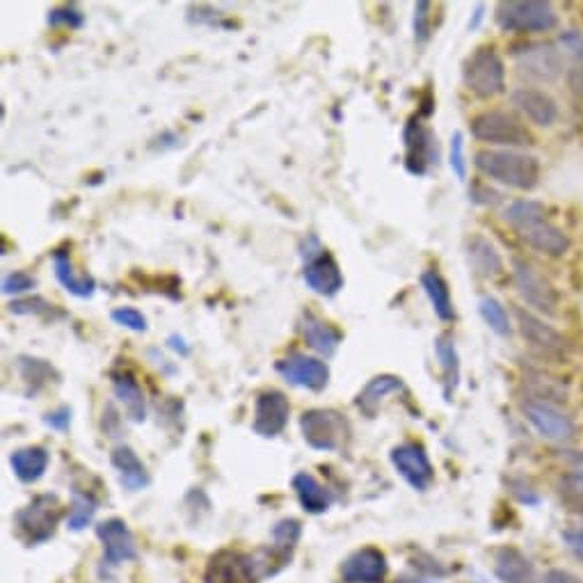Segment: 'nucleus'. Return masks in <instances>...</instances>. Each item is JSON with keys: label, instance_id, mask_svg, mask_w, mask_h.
<instances>
[{"label": "nucleus", "instance_id": "nucleus-15", "mask_svg": "<svg viewBox=\"0 0 583 583\" xmlns=\"http://www.w3.org/2000/svg\"><path fill=\"white\" fill-rule=\"evenodd\" d=\"M391 465L417 492H426L435 481L433 462H430L426 449L417 442H407L391 449Z\"/></svg>", "mask_w": 583, "mask_h": 583}, {"label": "nucleus", "instance_id": "nucleus-45", "mask_svg": "<svg viewBox=\"0 0 583 583\" xmlns=\"http://www.w3.org/2000/svg\"><path fill=\"white\" fill-rule=\"evenodd\" d=\"M558 44H561V49L570 53L572 58L581 60V65H583V33L581 30H563V33L558 35Z\"/></svg>", "mask_w": 583, "mask_h": 583}, {"label": "nucleus", "instance_id": "nucleus-42", "mask_svg": "<svg viewBox=\"0 0 583 583\" xmlns=\"http://www.w3.org/2000/svg\"><path fill=\"white\" fill-rule=\"evenodd\" d=\"M10 311L17 316H44L51 314L53 305L49 300L39 298V295H33V298H17L10 302Z\"/></svg>", "mask_w": 583, "mask_h": 583}, {"label": "nucleus", "instance_id": "nucleus-5", "mask_svg": "<svg viewBox=\"0 0 583 583\" xmlns=\"http://www.w3.org/2000/svg\"><path fill=\"white\" fill-rule=\"evenodd\" d=\"M515 318L519 334L529 343V348L535 355L554 364L567 362V357H570V343H567V339L554 325H549L545 318H540L538 314H533V311L524 307L515 309Z\"/></svg>", "mask_w": 583, "mask_h": 583}, {"label": "nucleus", "instance_id": "nucleus-26", "mask_svg": "<svg viewBox=\"0 0 583 583\" xmlns=\"http://www.w3.org/2000/svg\"><path fill=\"white\" fill-rule=\"evenodd\" d=\"M110 462H113V467L119 474V481H122L126 490L140 492L151 483L145 462L138 458V453H135L131 446L124 444L115 446L113 453H110Z\"/></svg>", "mask_w": 583, "mask_h": 583}, {"label": "nucleus", "instance_id": "nucleus-22", "mask_svg": "<svg viewBox=\"0 0 583 583\" xmlns=\"http://www.w3.org/2000/svg\"><path fill=\"white\" fill-rule=\"evenodd\" d=\"M519 238H522V241L529 245L531 250L545 254V257H551V259L565 257V254L570 252V247H572L570 236H567L561 227L551 225L549 220L540 222V225H535V227L519 231Z\"/></svg>", "mask_w": 583, "mask_h": 583}, {"label": "nucleus", "instance_id": "nucleus-14", "mask_svg": "<svg viewBox=\"0 0 583 583\" xmlns=\"http://www.w3.org/2000/svg\"><path fill=\"white\" fill-rule=\"evenodd\" d=\"M405 140V167L410 174L423 177L428 167L437 165L439 161V147L437 135L421 124V119H410L403 133Z\"/></svg>", "mask_w": 583, "mask_h": 583}, {"label": "nucleus", "instance_id": "nucleus-52", "mask_svg": "<svg viewBox=\"0 0 583 583\" xmlns=\"http://www.w3.org/2000/svg\"><path fill=\"white\" fill-rule=\"evenodd\" d=\"M565 458L577 465V469H583V451H565Z\"/></svg>", "mask_w": 583, "mask_h": 583}, {"label": "nucleus", "instance_id": "nucleus-40", "mask_svg": "<svg viewBox=\"0 0 583 583\" xmlns=\"http://www.w3.org/2000/svg\"><path fill=\"white\" fill-rule=\"evenodd\" d=\"M49 26H65V28H71V30H78V28H83V23H85V14L78 10L76 5H60V7H55V10L49 12Z\"/></svg>", "mask_w": 583, "mask_h": 583}, {"label": "nucleus", "instance_id": "nucleus-49", "mask_svg": "<svg viewBox=\"0 0 583 583\" xmlns=\"http://www.w3.org/2000/svg\"><path fill=\"white\" fill-rule=\"evenodd\" d=\"M567 87H570L572 97L583 103V65H577L567 71Z\"/></svg>", "mask_w": 583, "mask_h": 583}, {"label": "nucleus", "instance_id": "nucleus-1", "mask_svg": "<svg viewBox=\"0 0 583 583\" xmlns=\"http://www.w3.org/2000/svg\"><path fill=\"white\" fill-rule=\"evenodd\" d=\"M474 163L483 177L506 188L533 190L540 181L538 158L515 149H481Z\"/></svg>", "mask_w": 583, "mask_h": 583}, {"label": "nucleus", "instance_id": "nucleus-32", "mask_svg": "<svg viewBox=\"0 0 583 583\" xmlns=\"http://www.w3.org/2000/svg\"><path fill=\"white\" fill-rule=\"evenodd\" d=\"M435 355L439 359V366H442L444 375V396L446 401H451V396L460 385V355L458 348H455L453 334L449 332L439 334L435 339Z\"/></svg>", "mask_w": 583, "mask_h": 583}, {"label": "nucleus", "instance_id": "nucleus-25", "mask_svg": "<svg viewBox=\"0 0 583 583\" xmlns=\"http://www.w3.org/2000/svg\"><path fill=\"white\" fill-rule=\"evenodd\" d=\"M467 259L471 270L483 279H497L503 273V259L499 250L483 234H474L467 241Z\"/></svg>", "mask_w": 583, "mask_h": 583}, {"label": "nucleus", "instance_id": "nucleus-33", "mask_svg": "<svg viewBox=\"0 0 583 583\" xmlns=\"http://www.w3.org/2000/svg\"><path fill=\"white\" fill-rule=\"evenodd\" d=\"M503 220L519 234V231L545 222L547 206L538 202V199H515V202H510L506 206V211H503Z\"/></svg>", "mask_w": 583, "mask_h": 583}, {"label": "nucleus", "instance_id": "nucleus-3", "mask_svg": "<svg viewBox=\"0 0 583 583\" xmlns=\"http://www.w3.org/2000/svg\"><path fill=\"white\" fill-rule=\"evenodd\" d=\"M469 129L478 142L492 147L517 151L533 145V135L526 131V126L515 115L503 113V110H485V113L476 115L471 119Z\"/></svg>", "mask_w": 583, "mask_h": 583}, {"label": "nucleus", "instance_id": "nucleus-6", "mask_svg": "<svg viewBox=\"0 0 583 583\" xmlns=\"http://www.w3.org/2000/svg\"><path fill=\"white\" fill-rule=\"evenodd\" d=\"M62 517V506L55 494H42L30 506L21 508L14 515V526H17L19 538H23L28 545H39L46 542L55 533Z\"/></svg>", "mask_w": 583, "mask_h": 583}, {"label": "nucleus", "instance_id": "nucleus-20", "mask_svg": "<svg viewBox=\"0 0 583 583\" xmlns=\"http://www.w3.org/2000/svg\"><path fill=\"white\" fill-rule=\"evenodd\" d=\"M302 279H305L307 289L316 295H323V298H334L343 289V273L339 263L327 250L305 263Z\"/></svg>", "mask_w": 583, "mask_h": 583}, {"label": "nucleus", "instance_id": "nucleus-29", "mask_svg": "<svg viewBox=\"0 0 583 583\" xmlns=\"http://www.w3.org/2000/svg\"><path fill=\"white\" fill-rule=\"evenodd\" d=\"M53 270H55V277H58V282L65 286V291L76 295V298L87 300V298H92L94 291H97V279L87 273L78 275L67 250L53 252Z\"/></svg>", "mask_w": 583, "mask_h": 583}, {"label": "nucleus", "instance_id": "nucleus-50", "mask_svg": "<svg viewBox=\"0 0 583 583\" xmlns=\"http://www.w3.org/2000/svg\"><path fill=\"white\" fill-rule=\"evenodd\" d=\"M542 583H581V579L567 570H549Z\"/></svg>", "mask_w": 583, "mask_h": 583}, {"label": "nucleus", "instance_id": "nucleus-44", "mask_svg": "<svg viewBox=\"0 0 583 583\" xmlns=\"http://www.w3.org/2000/svg\"><path fill=\"white\" fill-rule=\"evenodd\" d=\"M37 279L33 275L23 273V270H14V273L3 277V293L5 295H23L35 291Z\"/></svg>", "mask_w": 583, "mask_h": 583}, {"label": "nucleus", "instance_id": "nucleus-27", "mask_svg": "<svg viewBox=\"0 0 583 583\" xmlns=\"http://www.w3.org/2000/svg\"><path fill=\"white\" fill-rule=\"evenodd\" d=\"M398 391H403V380L398 378V375H391V373L375 375V378L366 382L364 389L359 391L355 405L359 407V412L366 414V417L375 419L378 417L380 403L385 401L389 394H398Z\"/></svg>", "mask_w": 583, "mask_h": 583}, {"label": "nucleus", "instance_id": "nucleus-34", "mask_svg": "<svg viewBox=\"0 0 583 583\" xmlns=\"http://www.w3.org/2000/svg\"><path fill=\"white\" fill-rule=\"evenodd\" d=\"M524 387L531 391V401H542L549 405L563 403L567 398V387L558 378L542 371H526L524 375Z\"/></svg>", "mask_w": 583, "mask_h": 583}, {"label": "nucleus", "instance_id": "nucleus-47", "mask_svg": "<svg viewBox=\"0 0 583 583\" xmlns=\"http://www.w3.org/2000/svg\"><path fill=\"white\" fill-rule=\"evenodd\" d=\"M44 423L53 430H67L71 426V407L62 405V407H58V410L49 412L44 417Z\"/></svg>", "mask_w": 583, "mask_h": 583}, {"label": "nucleus", "instance_id": "nucleus-35", "mask_svg": "<svg viewBox=\"0 0 583 583\" xmlns=\"http://www.w3.org/2000/svg\"><path fill=\"white\" fill-rule=\"evenodd\" d=\"M17 366H19V373L23 382L28 385V396H35L39 389H44L49 382L55 378L58 380L60 375L58 371L53 369V366L46 362V359H39V357H28V355H21L17 359Z\"/></svg>", "mask_w": 583, "mask_h": 583}, {"label": "nucleus", "instance_id": "nucleus-17", "mask_svg": "<svg viewBox=\"0 0 583 583\" xmlns=\"http://www.w3.org/2000/svg\"><path fill=\"white\" fill-rule=\"evenodd\" d=\"M97 535L103 545V558L108 565H122L138 558V545L124 519H106L97 526Z\"/></svg>", "mask_w": 583, "mask_h": 583}, {"label": "nucleus", "instance_id": "nucleus-18", "mask_svg": "<svg viewBox=\"0 0 583 583\" xmlns=\"http://www.w3.org/2000/svg\"><path fill=\"white\" fill-rule=\"evenodd\" d=\"M510 101H513V106L529 119L531 124L542 126V129H549V126L556 124L558 103L545 90H538V87H517V90L510 94Z\"/></svg>", "mask_w": 583, "mask_h": 583}, {"label": "nucleus", "instance_id": "nucleus-30", "mask_svg": "<svg viewBox=\"0 0 583 583\" xmlns=\"http://www.w3.org/2000/svg\"><path fill=\"white\" fill-rule=\"evenodd\" d=\"M49 462L51 455L42 446H26V449L14 451L10 458L14 476L21 483H37L46 474V469H49Z\"/></svg>", "mask_w": 583, "mask_h": 583}, {"label": "nucleus", "instance_id": "nucleus-48", "mask_svg": "<svg viewBox=\"0 0 583 583\" xmlns=\"http://www.w3.org/2000/svg\"><path fill=\"white\" fill-rule=\"evenodd\" d=\"M469 197H471V202H474V204H497L501 199L499 193H494V190L485 188L483 183H474V188L469 190Z\"/></svg>", "mask_w": 583, "mask_h": 583}, {"label": "nucleus", "instance_id": "nucleus-16", "mask_svg": "<svg viewBox=\"0 0 583 583\" xmlns=\"http://www.w3.org/2000/svg\"><path fill=\"white\" fill-rule=\"evenodd\" d=\"M302 535V524L298 519L286 517L279 519L273 529V547L257 558L261 577H273L279 570H284L289 565L295 547H298Z\"/></svg>", "mask_w": 583, "mask_h": 583}, {"label": "nucleus", "instance_id": "nucleus-21", "mask_svg": "<svg viewBox=\"0 0 583 583\" xmlns=\"http://www.w3.org/2000/svg\"><path fill=\"white\" fill-rule=\"evenodd\" d=\"M300 334L311 350H316L321 357H332L343 343V334L339 327L323 321L314 311H302L300 316Z\"/></svg>", "mask_w": 583, "mask_h": 583}, {"label": "nucleus", "instance_id": "nucleus-38", "mask_svg": "<svg viewBox=\"0 0 583 583\" xmlns=\"http://www.w3.org/2000/svg\"><path fill=\"white\" fill-rule=\"evenodd\" d=\"M558 487H561L567 506L583 513V469L567 471V474L561 476V481H558Z\"/></svg>", "mask_w": 583, "mask_h": 583}, {"label": "nucleus", "instance_id": "nucleus-9", "mask_svg": "<svg viewBox=\"0 0 583 583\" xmlns=\"http://www.w3.org/2000/svg\"><path fill=\"white\" fill-rule=\"evenodd\" d=\"M522 414L526 417V421L538 430V435L549 439V442L565 444L577 437V423H574L570 414L558 410L556 405L526 398V401L522 403Z\"/></svg>", "mask_w": 583, "mask_h": 583}, {"label": "nucleus", "instance_id": "nucleus-43", "mask_svg": "<svg viewBox=\"0 0 583 583\" xmlns=\"http://www.w3.org/2000/svg\"><path fill=\"white\" fill-rule=\"evenodd\" d=\"M110 318L131 332H147V318L135 307H117L110 311Z\"/></svg>", "mask_w": 583, "mask_h": 583}, {"label": "nucleus", "instance_id": "nucleus-19", "mask_svg": "<svg viewBox=\"0 0 583 583\" xmlns=\"http://www.w3.org/2000/svg\"><path fill=\"white\" fill-rule=\"evenodd\" d=\"M341 577L346 583H382L387 577V558L375 547L359 549L343 561Z\"/></svg>", "mask_w": 583, "mask_h": 583}, {"label": "nucleus", "instance_id": "nucleus-10", "mask_svg": "<svg viewBox=\"0 0 583 583\" xmlns=\"http://www.w3.org/2000/svg\"><path fill=\"white\" fill-rule=\"evenodd\" d=\"M261 572L257 556H247L234 549H222L209 558L204 583H259Z\"/></svg>", "mask_w": 583, "mask_h": 583}, {"label": "nucleus", "instance_id": "nucleus-7", "mask_svg": "<svg viewBox=\"0 0 583 583\" xmlns=\"http://www.w3.org/2000/svg\"><path fill=\"white\" fill-rule=\"evenodd\" d=\"M513 279L517 293L522 295L526 305L542 316H556L561 307V295L554 289L549 279L542 277L529 261L513 259Z\"/></svg>", "mask_w": 583, "mask_h": 583}, {"label": "nucleus", "instance_id": "nucleus-24", "mask_svg": "<svg viewBox=\"0 0 583 583\" xmlns=\"http://www.w3.org/2000/svg\"><path fill=\"white\" fill-rule=\"evenodd\" d=\"M110 380H113V391H115L117 401L124 405L129 419L133 423L145 421L147 419L145 391H142L140 382L135 380V375L129 371H113L110 373Z\"/></svg>", "mask_w": 583, "mask_h": 583}, {"label": "nucleus", "instance_id": "nucleus-13", "mask_svg": "<svg viewBox=\"0 0 583 583\" xmlns=\"http://www.w3.org/2000/svg\"><path fill=\"white\" fill-rule=\"evenodd\" d=\"M277 373L293 387L307 389V391H323L330 382V366L323 359L309 357L305 353H291L279 359L275 364Z\"/></svg>", "mask_w": 583, "mask_h": 583}, {"label": "nucleus", "instance_id": "nucleus-54", "mask_svg": "<svg viewBox=\"0 0 583 583\" xmlns=\"http://www.w3.org/2000/svg\"><path fill=\"white\" fill-rule=\"evenodd\" d=\"M426 583H433V581H426Z\"/></svg>", "mask_w": 583, "mask_h": 583}, {"label": "nucleus", "instance_id": "nucleus-4", "mask_svg": "<svg viewBox=\"0 0 583 583\" xmlns=\"http://www.w3.org/2000/svg\"><path fill=\"white\" fill-rule=\"evenodd\" d=\"M497 23L506 33H549L558 26V14L542 0H510L497 5Z\"/></svg>", "mask_w": 583, "mask_h": 583}, {"label": "nucleus", "instance_id": "nucleus-41", "mask_svg": "<svg viewBox=\"0 0 583 583\" xmlns=\"http://www.w3.org/2000/svg\"><path fill=\"white\" fill-rule=\"evenodd\" d=\"M449 165L458 181H467V161H465V135L462 131H455L451 135L449 145Z\"/></svg>", "mask_w": 583, "mask_h": 583}, {"label": "nucleus", "instance_id": "nucleus-51", "mask_svg": "<svg viewBox=\"0 0 583 583\" xmlns=\"http://www.w3.org/2000/svg\"><path fill=\"white\" fill-rule=\"evenodd\" d=\"M167 346H170L174 353H179L181 357L190 355V346L186 343V339L179 337V334H170V339H167Z\"/></svg>", "mask_w": 583, "mask_h": 583}, {"label": "nucleus", "instance_id": "nucleus-12", "mask_svg": "<svg viewBox=\"0 0 583 583\" xmlns=\"http://www.w3.org/2000/svg\"><path fill=\"white\" fill-rule=\"evenodd\" d=\"M291 417V403L286 398L284 391L279 389H266L261 391L254 401V419L252 430L263 439L279 437L289 426Z\"/></svg>", "mask_w": 583, "mask_h": 583}, {"label": "nucleus", "instance_id": "nucleus-2", "mask_svg": "<svg viewBox=\"0 0 583 583\" xmlns=\"http://www.w3.org/2000/svg\"><path fill=\"white\" fill-rule=\"evenodd\" d=\"M462 81L478 99H494L506 90V65L494 46H481L462 65Z\"/></svg>", "mask_w": 583, "mask_h": 583}, {"label": "nucleus", "instance_id": "nucleus-23", "mask_svg": "<svg viewBox=\"0 0 583 583\" xmlns=\"http://www.w3.org/2000/svg\"><path fill=\"white\" fill-rule=\"evenodd\" d=\"M494 574L501 583H538L531 561L515 547H501L494 554Z\"/></svg>", "mask_w": 583, "mask_h": 583}, {"label": "nucleus", "instance_id": "nucleus-39", "mask_svg": "<svg viewBox=\"0 0 583 583\" xmlns=\"http://www.w3.org/2000/svg\"><path fill=\"white\" fill-rule=\"evenodd\" d=\"M433 3L428 0H421V3L414 5V42L426 44L430 35H433Z\"/></svg>", "mask_w": 583, "mask_h": 583}, {"label": "nucleus", "instance_id": "nucleus-8", "mask_svg": "<svg viewBox=\"0 0 583 583\" xmlns=\"http://www.w3.org/2000/svg\"><path fill=\"white\" fill-rule=\"evenodd\" d=\"M305 442L316 451H337L348 435V421L334 410H307L300 417Z\"/></svg>", "mask_w": 583, "mask_h": 583}, {"label": "nucleus", "instance_id": "nucleus-11", "mask_svg": "<svg viewBox=\"0 0 583 583\" xmlns=\"http://www.w3.org/2000/svg\"><path fill=\"white\" fill-rule=\"evenodd\" d=\"M517 67L535 81L551 83L563 74V58L549 42H526L513 49Z\"/></svg>", "mask_w": 583, "mask_h": 583}, {"label": "nucleus", "instance_id": "nucleus-36", "mask_svg": "<svg viewBox=\"0 0 583 583\" xmlns=\"http://www.w3.org/2000/svg\"><path fill=\"white\" fill-rule=\"evenodd\" d=\"M478 311H481V318L494 334H499V337H510V334H513L508 309L503 307L497 298L485 295V298L478 302Z\"/></svg>", "mask_w": 583, "mask_h": 583}, {"label": "nucleus", "instance_id": "nucleus-46", "mask_svg": "<svg viewBox=\"0 0 583 583\" xmlns=\"http://www.w3.org/2000/svg\"><path fill=\"white\" fill-rule=\"evenodd\" d=\"M563 542L565 547L572 551L574 556L579 558L583 563V526H574V529H565L563 531Z\"/></svg>", "mask_w": 583, "mask_h": 583}, {"label": "nucleus", "instance_id": "nucleus-31", "mask_svg": "<svg viewBox=\"0 0 583 583\" xmlns=\"http://www.w3.org/2000/svg\"><path fill=\"white\" fill-rule=\"evenodd\" d=\"M421 289L426 291L430 305H433V311L437 314L439 321H444V323L455 321V305L451 298L449 282H446L437 270H426V273L421 275Z\"/></svg>", "mask_w": 583, "mask_h": 583}, {"label": "nucleus", "instance_id": "nucleus-53", "mask_svg": "<svg viewBox=\"0 0 583 583\" xmlns=\"http://www.w3.org/2000/svg\"><path fill=\"white\" fill-rule=\"evenodd\" d=\"M483 12H485V5H478V7H476V12H474V21L469 23V28H476L478 23L483 21Z\"/></svg>", "mask_w": 583, "mask_h": 583}, {"label": "nucleus", "instance_id": "nucleus-28", "mask_svg": "<svg viewBox=\"0 0 583 583\" xmlns=\"http://www.w3.org/2000/svg\"><path fill=\"white\" fill-rule=\"evenodd\" d=\"M291 485L295 490V497H298L300 501V506L305 508L309 515H323L330 510L332 494L316 476L307 474V471H300V474L293 476Z\"/></svg>", "mask_w": 583, "mask_h": 583}, {"label": "nucleus", "instance_id": "nucleus-37", "mask_svg": "<svg viewBox=\"0 0 583 583\" xmlns=\"http://www.w3.org/2000/svg\"><path fill=\"white\" fill-rule=\"evenodd\" d=\"M94 513H97V501H94V497L76 492L74 499H71L67 526L71 531H83L94 519Z\"/></svg>", "mask_w": 583, "mask_h": 583}]
</instances>
